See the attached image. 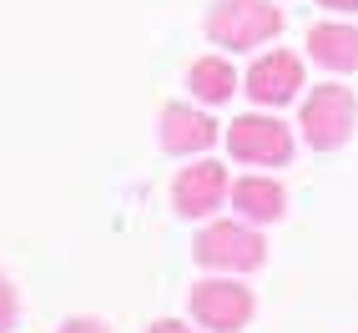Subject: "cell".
Masks as SVG:
<instances>
[{
  "instance_id": "cell-12",
  "label": "cell",
  "mask_w": 358,
  "mask_h": 333,
  "mask_svg": "<svg viewBox=\"0 0 358 333\" xmlns=\"http://www.w3.org/2000/svg\"><path fill=\"white\" fill-rule=\"evenodd\" d=\"M15 318H20V298H15V288H10V278H0V333H6Z\"/></svg>"
},
{
  "instance_id": "cell-10",
  "label": "cell",
  "mask_w": 358,
  "mask_h": 333,
  "mask_svg": "<svg viewBox=\"0 0 358 333\" xmlns=\"http://www.w3.org/2000/svg\"><path fill=\"white\" fill-rule=\"evenodd\" d=\"M308 56H313L323 71H358V26H343V20H323V26L308 31Z\"/></svg>"
},
{
  "instance_id": "cell-5",
  "label": "cell",
  "mask_w": 358,
  "mask_h": 333,
  "mask_svg": "<svg viewBox=\"0 0 358 333\" xmlns=\"http://www.w3.org/2000/svg\"><path fill=\"white\" fill-rule=\"evenodd\" d=\"M227 152L248 166H288L293 162V132L278 122V116L248 111L227 127Z\"/></svg>"
},
{
  "instance_id": "cell-13",
  "label": "cell",
  "mask_w": 358,
  "mask_h": 333,
  "mask_svg": "<svg viewBox=\"0 0 358 333\" xmlns=\"http://www.w3.org/2000/svg\"><path fill=\"white\" fill-rule=\"evenodd\" d=\"M56 333H111V328H106L101 318H66Z\"/></svg>"
},
{
  "instance_id": "cell-6",
  "label": "cell",
  "mask_w": 358,
  "mask_h": 333,
  "mask_svg": "<svg viewBox=\"0 0 358 333\" xmlns=\"http://www.w3.org/2000/svg\"><path fill=\"white\" fill-rule=\"evenodd\" d=\"M232 197V177L222 162H192L172 177V207L182 218H212Z\"/></svg>"
},
{
  "instance_id": "cell-3",
  "label": "cell",
  "mask_w": 358,
  "mask_h": 333,
  "mask_svg": "<svg viewBox=\"0 0 358 333\" xmlns=\"http://www.w3.org/2000/svg\"><path fill=\"white\" fill-rule=\"evenodd\" d=\"M192 257L212 273H252L268 263V243L252 222H207L192 243Z\"/></svg>"
},
{
  "instance_id": "cell-1",
  "label": "cell",
  "mask_w": 358,
  "mask_h": 333,
  "mask_svg": "<svg viewBox=\"0 0 358 333\" xmlns=\"http://www.w3.org/2000/svg\"><path fill=\"white\" fill-rule=\"evenodd\" d=\"M202 31H207L212 45H227V51H252V45L282 36V10L273 6V0H212Z\"/></svg>"
},
{
  "instance_id": "cell-4",
  "label": "cell",
  "mask_w": 358,
  "mask_h": 333,
  "mask_svg": "<svg viewBox=\"0 0 358 333\" xmlns=\"http://www.w3.org/2000/svg\"><path fill=\"white\" fill-rule=\"evenodd\" d=\"M187 308H192V318L212 333H243L257 313V298L252 288H243V283L232 278H202L192 293H187Z\"/></svg>"
},
{
  "instance_id": "cell-7",
  "label": "cell",
  "mask_w": 358,
  "mask_h": 333,
  "mask_svg": "<svg viewBox=\"0 0 358 333\" xmlns=\"http://www.w3.org/2000/svg\"><path fill=\"white\" fill-rule=\"evenodd\" d=\"M243 91L257 101V106H288L298 91H303V61L293 51H268L248 66L243 76Z\"/></svg>"
},
{
  "instance_id": "cell-15",
  "label": "cell",
  "mask_w": 358,
  "mask_h": 333,
  "mask_svg": "<svg viewBox=\"0 0 358 333\" xmlns=\"http://www.w3.org/2000/svg\"><path fill=\"white\" fill-rule=\"evenodd\" d=\"M318 6H328V10H358V0H318Z\"/></svg>"
},
{
  "instance_id": "cell-8",
  "label": "cell",
  "mask_w": 358,
  "mask_h": 333,
  "mask_svg": "<svg viewBox=\"0 0 358 333\" xmlns=\"http://www.w3.org/2000/svg\"><path fill=\"white\" fill-rule=\"evenodd\" d=\"M157 141H162V152H172V157H197L207 152L212 141H217V122H212L207 111L197 106H162V122H157Z\"/></svg>"
},
{
  "instance_id": "cell-11",
  "label": "cell",
  "mask_w": 358,
  "mask_h": 333,
  "mask_svg": "<svg viewBox=\"0 0 358 333\" xmlns=\"http://www.w3.org/2000/svg\"><path fill=\"white\" fill-rule=\"evenodd\" d=\"M187 86H192L197 101L222 106V101H232V91H237V71H232L227 56H197L192 66H187Z\"/></svg>"
},
{
  "instance_id": "cell-14",
  "label": "cell",
  "mask_w": 358,
  "mask_h": 333,
  "mask_svg": "<svg viewBox=\"0 0 358 333\" xmlns=\"http://www.w3.org/2000/svg\"><path fill=\"white\" fill-rule=\"evenodd\" d=\"M147 333H197V328H187V323H177V318H157Z\"/></svg>"
},
{
  "instance_id": "cell-2",
  "label": "cell",
  "mask_w": 358,
  "mask_h": 333,
  "mask_svg": "<svg viewBox=\"0 0 358 333\" xmlns=\"http://www.w3.org/2000/svg\"><path fill=\"white\" fill-rule=\"evenodd\" d=\"M298 127H303V141L313 152H338L343 141L353 136L358 127V97L348 86H313L303 97V111H298Z\"/></svg>"
},
{
  "instance_id": "cell-9",
  "label": "cell",
  "mask_w": 358,
  "mask_h": 333,
  "mask_svg": "<svg viewBox=\"0 0 358 333\" xmlns=\"http://www.w3.org/2000/svg\"><path fill=\"white\" fill-rule=\"evenodd\" d=\"M232 207L237 218L262 227V222H278L282 212H288V192H282V182L273 177H237L232 182Z\"/></svg>"
}]
</instances>
